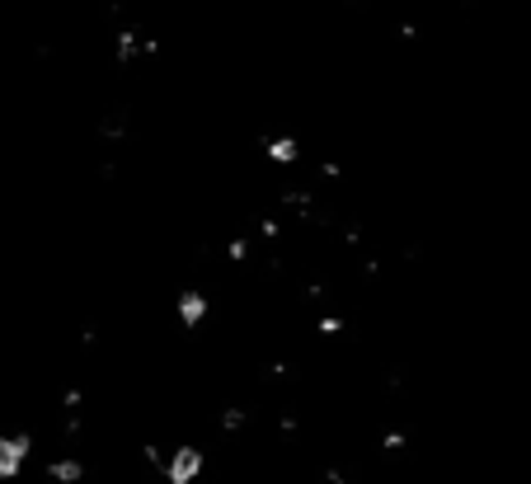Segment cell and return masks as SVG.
<instances>
[{
	"instance_id": "obj_10",
	"label": "cell",
	"mask_w": 531,
	"mask_h": 484,
	"mask_svg": "<svg viewBox=\"0 0 531 484\" xmlns=\"http://www.w3.org/2000/svg\"><path fill=\"white\" fill-rule=\"evenodd\" d=\"M325 484H353V480H344V475H329V480Z\"/></svg>"
},
{
	"instance_id": "obj_8",
	"label": "cell",
	"mask_w": 531,
	"mask_h": 484,
	"mask_svg": "<svg viewBox=\"0 0 531 484\" xmlns=\"http://www.w3.org/2000/svg\"><path fill=\"white\" fill-rule=\"evenodd\" d=\"M381 447H386V452H405V433H381Z\"/></svg>"
},
{
	"instance_id": "obj_9",
	"label": "cell",
	"mask_w": 531,
	"mask_h": 484,
	"mask_svg": "<svg viewBox=\"0 0 531 484\" xmlns=\"http://www.w3.org/2000/svg\"><path fill=\"white\" fill-rule=\"evenodd\" d=\"M221 423H226V428H245V409H226Z\"/></svg>"
},
{
	"instance_id": "obj_6",
	"label": "cell",
	"mask_w": 531,
	"mask_h": 484,
	"mask_svg": "<svg viewBox=\"0 0 531 484\" xmlns=\"http://www.w3.org/2000/svg\"><path fill=\"white\" fill-rule=\"evenodd\" d=\"M226 259H231V264H245V259H250V240H245V235H235L231 245H226Z\"/></svg>"
},
{
	"instance_id": "obj_2",
	"label": "cell",
	"mask_w": 531,
	"mask_h": 484,
	"mask_svg": "<svg viewBox=\"0 0 531 484\" xmlns=\"http://www.w3.org/2000/svg\"><path fill=\"white\" fill-rule=\"evenodd\" d=\"M33 461V433L15 428V433H5L0 428V480H19Z\"/></svg>"
},
{
	"instance_id": "obj_1",
	"label": "cell",
	"mask_w": 531,
	"mask_h": 484,
	"mask_svg": "<svg viewBox=\"0 0 531 484\" xmlns=\"http://www.w3.org/2000/svg\"><path fill=\"white\" fill-rule=\"evenodd\" d=\"M203 466H207L203 447L184 442V447L165 452V461H160V475H165V484H198V480H203Z\"/></svg>"
},
{
	"instance_id": "obj_4",
	"label": "cell",
	"mask_w": 531,
	"mask_h": 484,
	"mask_svg": "<svg viewBox=\"0 0 531 484\" xmlns=\"http://www.w3.org/2000/svg\"><path fill=\"white\" fill-rule=\"evenodd\" d=\"M264 156L268 165H278V170H292V165H301V141L297 137H264Z\"/></svg>"
},
{
	"instance_id": "obj_5",
	"label": "cell",
	"mask_w": 531,
	"mask_h": 484,
	"mask_svg": "<svg viewBox=\"0 0 531 484\" xmlns=\"http://www.w3.org/2000/svg\"><path fill=\"white\" fill-rule=\"evenodd\" d=\"M43 480L47 484H80L85 480V461H80V456H52V461H43Z\"/></svg>"
},
{
	"instance_id": "obj_3",
	"label": "cell",
	"mask_w": 531,
	"mask_h": 484,
	"mask_svg": "<svg viewBox=\"0 0 531 484\" xmlns=\"http://www.w3.org/2000/svg\"><path fill=\"white\" fill-rule=\"evenodd\" d=\"M174 315H179L184 329H198L207 315H212V301H207V292H198V287H184V292L174 297Z\"/></svg>"
},
{
	"instance_id": "obj_7",
	"label": "cell",
	"mask_w": 531,
	"mask_h": 484,
	"mask_svg": "<svg viewBox=\"0 0 531 484\" xmlns=\"http://www.w3.org/2000/svg\"><path fill=\"white\" fill-rule=\"evenodd\" d=\"M315 329H320L325 339H334V334H344V315H320V320H315Z\"/></svg>"
}]
</instances>
